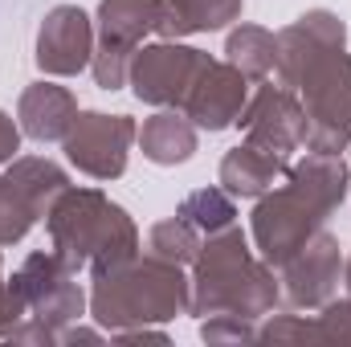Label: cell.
Returning a JSON list of instances; mask_svg holds the SVG:
<instances>
[{
  "label": "cell",
  "mask_w": 351,
  "mask_h": 347,
  "mask_svg": "<svg viewBox=\"0 0 351 347\" xmlns=\"http://www.w3.org/2000/svg\"><path fill=\"white\" fill-rule=\"evenodd\" d=\"M45 229H49V246L62 254V261L74 274L90 270V278L131 265L143 250L131 213L119 200H110L102 188L70 184L45 213Z\"/></svg>",
  "instance_id": "6da1fadb"
},
{
  "label": "cell",
  "mask_w": 351,
  "mask_h": 347,
  "mask_svg": "<svg viewBox=\"0 0 351 347\" xmlns=\"http://www.w3.org/2000/svg\"><path fill=\"white\" fill-rule=\"evenodd\" d=\"M282 298V282L274 278V265L250 250V237L229 225L221 233H208L200 241V254L192 261V302L188 315H245L265 319Z\"/></svg>",
  "instance_id": "7a4b0ae2"
},
{
  "label": "cell",
  "mask_w": 351,
  "mask_h": 347,
  "mask_svg": "<svg viewBox=\"0 0 351 347\" xmlns=\"http://www.w3.org/2000/svg\"><path fill=\"white\" fill-rule=\"evenodd\" d=\"M90 282V319L106 335L127 327H164L176 315H188L192 302V278H184V265L156 254H139L131 265Z\"/></svg>",
  "instance_id": "3957f363"
},
{
  "label": "cell",
  "mask_w": 351,
  "mask_h": 347,
  "mask_svg": "<svg viewBox=\"0 0 351 347\" xmlns=\"http://www.w3.org/2000/svg\"><path fill=\"white\" fill-rule=\"evenodd\" d=\"M294 94L302 102V152L343 156L351 147V53H348V45L319 53L302 70Z\"/></svg>",
  "instance_id": "277c9868"
},
{
  "label": "cell",
  "mask_w": 351,
  "mask_h": 347,
  "mask_svg": "<svg viewBox=\"0 0 351 347\" xmlns=\"http://www.w3.org/2000/svg\"><path fill=\"white\" fill-rule=\"evenodd\" d=\"M323 221H327V213L306 192H298L290 180H282L278 188L258 196L254 217H250V237H254L258 258L278 270L323 229Z\"/></svg>",
  "instance_id": "5b68a950"
},
{
  "label": "cell",
  "mask_w": 351,
  "mask_h": 347,
  "mask_svg": "<svg viewBox=\"0 0 351 347\" xmlns=\"http://www.w3.org/2000/svg\"><path fill=\"white\" fill-rule=\"evenodd\" d=\"M139 127L131 115H106V110H78L70 135L62 139L66 160L90 180H119L127 172V156Z\"/></svg>",
  "instance_id": "8992f818"
},
{
  "label": "cell",
  "mask_w": 351,
  "mask_h": 347,
  "mask_svg": "<svg viewBox=\"0 0 351 347\" xmlns=\"http://www.w3.org/2000/svg\"><path fill=\"white\" fill-rule=\"evenodd\" d=\"M208 53L184 41H156V45H139L131 58V74L127 86L139 102L164 110V106H180L188 86L196 82V74L204 70Z\"/></svg>",
  "instance_id": "52a82bcc"
},
{
  "label": "cell",
  "mask_w": 351,
  "mask_h": 347,
  "mask_svg": "<svg viewBox=\"0 0 351 347\" xmlns=\"http://www.w3.org/2000/svg\"><path fill=\"white\" fill-rule=\"evenodd\" d=\"M94 41H98V29L86 8L53 4L37 25V45H33L37 70L45 78H78L82 70H90Z\"/></svg>",
  "instance_id": "ba28073f"
},
{
  "label": "cell",
  "mask_w": 351,
  "mask_h": 347,
  "mask_svg": "<svg viewBox=\"0 0 351 347\" xmlns=\"http://www.w3.org/2000/svg\"><path fill=\"white\" fill-rule=\"evenodd\" d=\"M237 127L245 131V143L265 147L282 160H290L302 147V102L298 94L282 82H258V90H250Z\"/></svg>",
  "instance_id": "9c48e42d"
},
{
  "label": "cell",
  "mask_w": 351,
  "mask_h": 347,
  "mask_svg": "<svg viewBox=\"0 0 351 347\" xmlns=\"http://www.w3.org/2000/svg\"><path fill=\"white\" fill-rule=\"evenodd\" d=\"M339 278H343V254L327 229H319L294 258L278 265L282 294L294 311H319L323 302H331L339 290Z\"/></svg>",
  "instance_id": "30bf717a"
},
{
  "label": "cell",
  "mask_w": 351,
  "mask_h": 347,
  "mask_svg": "<svg viewBox=\"0 0 351 347\" xmlns=\"http://www.w3.org/2000/svg\"><path fill=\"white\" fill-rule=\"evenodd\" d=\"M250 78L229 66V62H217L208 58L204 70L196 74V82L188 86L180 110L196 123V131H225V127H237V115L250 98Z\"/></svg>",
  "instance_id": "8fae6325"
},
{
  "label": "cell",
  "mask_w": 351,
  "mask_h": 347,
  "mask_svg": "<svg viewBox=\"0 0 351 347\" xmlns=\"http://www.w3.org/2000/svg\"><path fill=\"white\" fill-rule=\"evenodd\" d=\"M274 37H278V66H274V78H278L282 86L294 90L298 78H302V70H306L319 53L348 45V25H343V16L331 12V8H306L294 25L278 29Z\"/></svg>",
  "instance_id": "7c38bea8"
},
{
  "label": "cell",
  "mask_w": 351,
  "mask_h": 347,
  "mask_svg": "<svg viewBox=\"0 0 351 347\" xmlns=\"http://www.w3.org/2000/svg\"><path fill=\"white\" fill-rule=\"evenodd\" d=\"M78 119V98L70 86H58V82H29L21 90V102H16V123L29 139L37 143H62L70 135Z\"/></svg>",
  "instance_id": "4fadbf2b"
},
{
  "label": "cell",
  "mask_w": 351,
  "mask_h": 347,
  "mask_svg": "<svg viewBox=\"0 0 351 347\" xmlns=\"http://www.w3.org/2000/svg\"><path fill=\"white\" fill-rule=\"evenodd\" d=\"M286 172H290V160H282L265 147H254V143H237L225 152L217 180L233 200H258L269 188H278Z\"/></svg>",
  "instance_id": "5bb4252c"
},
{
  "label": "cell",
  "mask_w": 351,
  "mask_h": 347,
  "mask_svg": "<svg viewBox=\"0 0 351 347\" xmlns=\"http://www.w3.org/2000/svg\"><path fill=\"white\" fill-rule=\"evenodd\" d=\"M135 143L143 147V156L160 168H176L188 164L196 156V123L180 110V106H164L152 119H143Z\"/></svg>",
  "instance_id": "9a60e30c"
},
{
  "label": "cell",
  "mask_w": 351,
  "mask_h": 347,
  "mask_svg": "<svg viewBox=\"0 0 351 347\" xmlns=\"http://www.w3.org/2000/svg\"><path fill=\"white\" fill-rule=\"evenodd\" d=\"M245 0H160L156 33L164 41H184L192 33H217L241 21Z\"/></svg>",
  "instance_id": "2e32d148"
},
{
  "label": "cell",
  "mask_w": 351,
  "mask_h": 347,
  "mask_svg": "<svg viewBox=\"0 0 351 347\" xmlns=\"http://www.w3.org/2000/svg\"><path fill=\"white\" fill-rule=\"evenodd\" d=\"M286 180L306 192L327 217L348 200V184H351V168L343 164V156H327V152H306L302 160L290 164Z\"/></svg>",
  "instance_id": "e0dca14e"
},
{
  "label": "cell",
  "mask_w": 351,
  "mask_h": 347,
  "mask_svg": "<svg viewBox=\"0 0 351 347\" xmlns=\"http://www.w3.org/2000/svg\"><path fill=\"white\" fill-rule=\"evenodd\" d=\"M4 176H8V184L25 196V204L37 213V221H45V213L53 208V200L70 188L66 168H58V164L45 160V156H16Z\"/></svg>",
  "instance_id": "ac0fdd59"
},
{
  "label": "cell",
  "mask_w": 351,
  "mask_h": 347,
  "mask_svg": "<svg viewBox=\"0 0 351 347\" xmlns=\"http://www.w3.org/2000/svg\"><path fill=\"white\" fill-rule=\"evenodd\" d=\"M156 25H160V0H98L94 12L98 37L127 45H143V37L156 33Z\"/></svg>",
  "instance_id": "d6986e66"
},
{
  "label": "cell",
  "mask_w": 351,
  "mask_h": 347,
  "mask_svg": "<svg viewBox=\"0 0 351 347\" xmlns=\"http://www.w3.org/2000/svg\"><path fill=\"white\" fill-rule=\"evenodd\" d=\"M225 62L237 66L250 82H265L278 66V37L262 29V25H250V21H237L225 37Z\"/></svg>",
  "instance_id": "ffe728a7"
},
{
  "label": "cell",
  "mask_w": 351,
  "mask_h": 347,
  "mask_svg": "<svg viewBox=\"0 0 351 347\" xmlns=\"http://www.w3.org/2000/svg\"><path fill=\"white\" fill-rule=\"evenodd\" d=\"M70 278H74V270H70V265L62 261V254L49 246V250H33L29 258L21 261V270H16L8 282L21 290L25 307L33 311V307H37L45 294H53V290H58V286H66Z\"/></svg>",
  "instance_id": "44dd1931"
},
{
  "label": "cell",
  "mask_w": 351,
  "mask_h": 347,
  "mask_svg": "<svg viewBox=\"0 0 351 347\" xmlns=\"http://www.w3.org/2000/svg\"><path fill=\"white\" fill-rule=\"evenodd\" d=\"M176 213H180L184 221H192L204 237H208V233H221V229H229V225H237V204H233V196H229L221 184H217V188H196V192H188Z\"/></svg>",
  "instance_id": "7402d4cb"
},
{
  "label": "cell",
  "mask_w": 351,
  "mask_h": 347,
  "mask_svg": "<svg viewBox=\"0 0 351 347\" xmlns=\"http://www.w3.org/2000/svg\"><path fill=\"white\" fill-rule=\"evenodd\" d=\"M200 241H204V233H200L192 221H184V217L176 213L168 221H156V225H152V233H147V254H156V258H164V261H176V265H192L196 254H200Z\"/></svg>",
  "instance_id": "603a6c76"
},
{
  "label": "cell",
  "mask_w": 351,
  "mask_h": 347,
  "mask_svg": "<svg viewBox=\"0 0 351 347\" xmlns=\"http://www.w3.org/2000/svg\"><path fill=\"white\" fill-rule=\"evenodd\" d=\"M139 45H127V41H110V37H98L94 41V58H90V74L102 90H123L127 86V74H131V58H135Z\"/></svg>",
  "instance_id": "cb8c5ba5"
},
{
  "label": "cell",
  "mask_w": 351,
  "mask_h": 347,
  "mask_svg": "<svg viewBox=\"0 0 351 347\" xmlns=\"http://www.w3.org/2000/svg\"><path fill=\"white\" fill-rule=\"evenodd\" d=\"M33 225H37V213L25 204L21 192L8 184V176H0V250L21 246Z\"/></svg>",
  "instance_id": "d4e9b609"
},
{
  "label": "cell",
  "mask_w": 351,
  "mask_h": 347,
  "mask_svg": "<svg viewBox=\"0 0 351 347\" xmlns=\"http://www.w3.org/2000/svg\"><path fill=\"white\" fill-rule=\"evenodd\" d=\"M258 339L262 344H331L319 315L306 319V315H274L265 319V327H258Z\"/></svg>",
  "instance_id": "484cf974"
},
{
  "label": "cell",
  "mask_w": 351,
  "mask_h": 347,
  "mask_svg": "<svg viewBox=\"0 0 351 347\" xmlns=\"http://www.w3.org/2000/svg\"><path fill=\"white\" fill-rule=\"evenodd\" d=\"M200 339L208 347L254 344V339H258V327H254V319H245V315L221 311V315H204V319H200Z\"/></svg>",
  "instance_id": "4316f807"
},
{
  "label": "cell",
  "mask_w": 351,
  "mask_h": 347,
  "mask_svg": "<svg viewBox=\"0 0 351 347\" xmlns=\"http://www.w3.org/2000/svg\"><path fill=\"white\" fill-rule=\"evenodd\" d=\"M319 323H323V331H327L331 344H351V294L323 302L319 307Z\"/></svg>",
  "instance_id": "83f0119b"
},
{
  "label": "cell",
  "mask_w": 351,
  "mask_h": 347,
  "mask_svg": "<svg viewBox=\"0 0 351 347\" xmlns=\"http://www.w3.org/2000/svg\"><path fill=\"white\" fill-rule=\"evenodd\" d=\"M21 319H29V307H25L21 290H16L8 278H0V339H8Z\"/></svg>",
  "instance_id": "f1b7e54d"
},
{
  "label": "cell",
  "mask_w": 351,
  "mask_h": 347,
  "mask_svg": "<svg viewBox=\"0 0 351 347\" xmlns=\"http://www.w3.org/2000/svg\"><path fill=\"white\" fill-rule=\"evenodd\" d=\"M21 123L8 115V110H0V164H12L16 160V152H21Z\"/></svg>",
  "instance_id": "f546056e"
},
{
  "label": "cell",
  "mask_w": 351,
  "mask_h": 347,
  "mask_svg": "<svg viewBox=\"0 0 351 347\" xmlns=\"http://www.w3.org/2000/svg\"><path fill=\"white\" fill-rule=\"evenodd\" d=\"M110 339L114 344H168V331H160V327H127V331H114Z\"/></svg>",
  "instance_id": "4dcf8cb0"
},
{
  "label": "cell",
  "mask_w": 351,
  "mask_h": 347,
  "mask_svg": "<svg viewBox=\"0 0 351 347\" xmlns=\"http://www.w3.org/2000/svg\"><path fill=\"white\" fill-rule=\"evenodd\" d=\"M98 339H106L102 327L94 331V327H74V323H70V327L58 331V344H98Z\"/></svg>",
  "instance_id": "1f68e13d"
},
{
  "label": "cell",
  "mask_w": 351,
  "mask_h": 347,
  "mask_svg": "<svg viewBox=\"0 0 351 347\" xmlns=\"http://www.w3.org/2000/svg\"><path fill=\"white\" fill-rule=\"evenodd\" d=\"M343 286H348V294H351V254H348V261H343Z\"/></svg>",
  "instance_id": "d6a6232c"
},
{
  "label": "cell",
  "mask_w": 351,
  "mask_h": 347,
  "mask_svg": "<svg viewBox=\"0 0 351 347\" xmlns=\"http://www.w3.org/2000/svg\"><path fill=\"white\" fill-rule=\"evenodd\" d=\"M0 278H4V258H0Z\"/></svg>",
  "instance_id": "836d02e7"
},
{
  "label": "cell",
  "mask_w": 351,
  "mask_h": 347,
  "mask_svg": "<svg viewBox=\"0 0 351 347\" xmlns=\"http://www.w3.org/2000/svg\"><path fill=\"white\" fill-rule=\"evenodd\" d=\"M348 152H351V147H348Z\"/></svg>",
  "instance_id": "e575fe53"
}]
</instances>
